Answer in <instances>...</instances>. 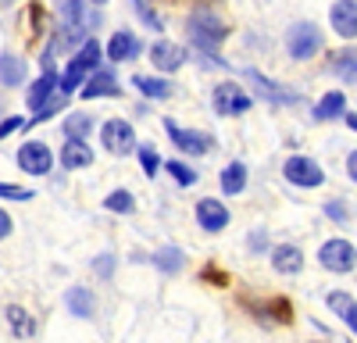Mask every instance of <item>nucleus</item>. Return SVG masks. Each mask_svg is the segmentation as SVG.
<instances>
[{
  "label": "nucleus",
  "mask_w": 357,
  "mask_h": 343,
  "mask_svg": "<svg viewBox=\"0 0 357 343\" xmlns=\"http://www.w3.org/2000/svg\"><path fill=\"white\" fill-rule=\"evenodd\" d=\"M272 265H275V272L293 275V272H301V265H304V254L296 250V247H275V254H272Z\"/></svg>",
  "instance_id": "obj_18"
},
{
  "label": "nucleus",
  "mask_w": 357,
  "mask_h": 343,
  "mask_svg": "<svg viewBox=\"0 0 357 343\" xmlns=\"http://www.w3.org/2000/svg\"><path fill=\"white\" fill-rule=\"evenodd\" d=\"M61 161L65 168H86V165H93V151L86 147V139H68L61 151Z\"/></svg>",
  "instance_id": "obj_16"
},
{
  "label": "nucleus",
  "mask_w": 357,
  "mask_h": 343,
  "mask_svg": "<svg viewBox=\"0 0 357 343\" xmlns=\"http://www.w3.org/2000/svg\"><path fill=\"white\" fill-rule=\"evenodd\" d=\"M282 176L293 183V186H321L325 176H321V168L311 161V158H289L282 165Z\"/></svg>",
  "instance_id": "obj_6"
},
{
  "label": "nucleus",
  "mask_w": 357,
  "mask_h": 343,
  "mask_svg": "<svg viewBox=\"0 0 357 343\" xmlns=\"http://www.w3.org/2000/svg\"><path fill=\"white\" fill-rule=\"evenodd\" d=\"M165 168L178 179V186H193V183H197V172H193V168H186L183 161H165Z\"/></svg>",
  "instance_id": "obj_26"
},
{
  "label": "nucleus",
  "mask_w": 357,
  "mask_h": 343,
  "mask_svg": "<svg viewBox=\"0 0 357 343\" xmlns=\"http://www.w3.org/2000/svg\"><path fill=\"white\" fill-rule=\"evenodd\" d=\"M97 61H100V43L97 40H86L82 43V50L72 57V65H68V72L57 79V86H61V93H75L79 90V82L97 68Z\"/></svg>",
  "instance_id": "obj_1"
},
{
  "label": "nucleus",
  "mask_w": 357,
  "mask_h": 343,
  "mask_svg": "<svg viewBox=\"0 0 357 343\" xmlns=\"http://www.w3.org/2000/svg\"><path fill=\"white\" fill-rule=\"evenodd\" d=\"M57 90V75H54V68H47L33 86H29V97H25V104L29 107H36V111H43L47 104H50V93Z\"/></svg>",
  "instance_id": "obj_12"
},
{
  "label": "nucleus",
  "mask_w": 357,
  "mask_h": 343,
  "mask_svg": "<svg viewBox=\"0 0 357 343\" xmlns=\"http://www.w3.org/2000/svg\"><path fill=\"white\" fill-rule=\"evenodd\" d=\"M329 18H333V29H336L343 40H354L357 36V0H336Z\"/></svg>",
  "instance_id": "obj_9"
},
{
  "label": "nucleus",
  "mask_w": 357,
  "mask_h": 343,
  "mask_svg": "<svg viewBox=\"0 0 357 343\" xmlns=\"http://www.w3.org/2000/svg\"><path fill=\"white\" fill-rule=\"evenodd\" d=\"M93 268H97V275H111L114 272V257L111 254H100L97 261H93Z\"/></svg>",
  "instance_id": "obj_31"
},
{
  "label": "nucleus",
  "mask_w": 357,
  "mask_h": 343,
  "mask_svg": "<svg viewBox=\"0 0 357 343\" xmlns=\"http://www.w3.org/2000/svg\"><path fill=\"white\" fill-rule=\"evenodd\" d=\"M286 47H289V54L296 57V61H307V57H314L321 50V33L311 22H296L286 33Z\"/></svg>",
  "instance_id": "obj_2"
},
{
  "label": "nucleus",
  "mask_w": 357,
  "mask_h": 343,
  "mask_svg": "<svg viewBox=\"0 0 357 343\" xmlns=\"http://www.w3.org/2000/svg\"><path fill=\"white\" fill-rule=\"evenodd\" d=\"M132 82H136V90H143L146 97H154V100L172 97V82H165V79H154V75H136Z\"/></svg>",
  "instance_id": "obj_22"
},
{
  "label": "nucleus",
  "mask_w": 357,
  "mask_h": 343,
  "mask_svg": "<svg viewBox=\"0 0 357 343\" xmlns=\"http://www.w3.org/2000/svg\"><path fill=\"white\" fill-rule=\"evenodd\" d=\"M104 208H107V211H118V215L132 211V193H126V190H114V193L104 200Z\"/></svg>",
  "instance_id": "obj_25"
},
{
  "label": "nucleus",
  "mask_w": 357,
  "mask_h": 343,
  "mask_svg": "<svg viewBox=\"0 0 357 343\" xmlns=\"http://www.w3.org/2000/svg\"><path fill=\"white\" fill-rule=\"evenodd\" d=\"M11 322H15V329H18V333H29V329H33V326L25 322V314H18V307H11Z\"/></svg>",
  "instance_id": "obj_33"
},
{
  "label": "nucleus",
  "mask_w": 357,
  "mask_h": 343,
  "mask_svg": "<svg viewBox=\"0 0 357 343\" xmlns=\"http://www.w3.org/2000/svg\"><path fill=\"white\" fill-rule=\"evenodd\" d=\"M154 261H158V268H165V272H178V265H183V254H178V250H161L158 257H154Z\"/></svg>",
  "instance_id": "obj_27"
},
{
  "label": "nucleus",
  "mask_w": 357,
  "mask_h": 343,
  "mask_svg": "<svg viewBox=\"0 0 357 343\" xmlns=\"http://www.w3.org/2000/svg\"><path fill=\"white\" fill-rule=\"evenodd\" d=\"M139 50L143 47H139V40L132 33H114L111 43H107V57H111V61H129V57H136Z\"/></svg>",
  "instance_id": "obj_15"
},
{
  "label": "nucleus",
  "mask_w": 357,
  "mask_h": 343,
  "mask_svg": "<svg viewBox=\"0 0 357 343\" xmlns=\"http://www.w3.org/2000/svg\"><path fill=\"white\" fill-rule=\"evenodd\" d=\"M151 57H154V65H158V68L175 72L178 65L186 61V50H183V47H175V43H154V47H151Z\"/></svg>",
  "instance_id": "obj_14"
},
{
  "label": "nucleus",
  "mask_w": 357,
  "mask_h": 343,
  "mask_svg": "<svg viewBox=\"0 0 357 343\" xmlns=\"http://www.w3.org/2000/svg\"><path fill=\"white\" fill-rule=\"evenodd\" d=\"M243 186H247V165H243V161H232V165L222 172V193L236 197V193H243Z\"/></svg>",
  "instance_id": "obj_17"
},
{
  "label": "nucleus",
  "mask_w": 357,
  "mask_h": 343,
  "mask_svg": "<svg viewBox=\"0 0 357 343\" xmlns=\"http://www.w3.org/2000/svg\"><path fill=\"white\" fill-rule=\"evenodd\" d=\"M86 100H93V97H118L122 90H118V79L111 75V72H97L93 79H89L82 90H79Z\"/></svg>",
  "instance_id": "obj_13"
},
{
  "label": "nucleus",
  "mask_w": 357,
  "mask_h": 343,
  "mask_svg": "<svg viewBox=\"0 0 357 343\" xmlns=\"http://www.w3.org/2000/svg\"><path fill=\"white\" fill-rule=\"evenodd\" d=\"M93 4H104V0H93Z\"/></svg>",
  "instance_id": "obj_38"
},
{
  "label": "nucleus",
  "mask_w": 357,
  "mask_h": 343,
  "mask_svg": "<svg viewBox=\"0 0 357 343\" xmlns=\"http://www.w3.org/2000/svg\"><path fill=\"white\" fill-rule=\"evenodd\" d=\"M329 307L340 314V319H347V326L357 333V304L347 294H329Z\"/></svg>",
  "instance_id": "obj_23"
},
{
  "label": "nucleus",
  "mask_w": 357,
  "mask_h": 343,
  "mask_svg": "<svg viewBox=\"0 0 357 343\" xmlns=\"http://www.w3.org/2000/svg\"><path fill=\"white\" fill-rule=\"evenodd\" d=\"M165 132L172 136V143L178 151H186V154H207L211 151V139H207L204 132H190V129H178L172 119H165Z\"/></svg>",
  "instance_id": "obj_7"
},
{
  "label": "nucleus",
  "mask_w": 357,
  "mask_h": 343,
  "mask_svg": "<svg viewBox=\"0 0 357 343\" xmlns=\"http://www.w3.org/2000/svg\"><path fill=\"white\" fill-rule=\"evenodd\" d=\"M347 125H350V129L357 132V114H347Z\"/></svg>",
  "instance_id": "obj_37"
},
{
  "label": "nucleus",
  "mask_w": 357,
  "mask_h": 343,
  "mask_svg": "<svg viewBox=\"0 0 357 343\" xmlns=\"http://www.w3.org/2000/svg\"><path fill=\"white\" fill-rule=\"evenodd\" d=\"M190 33H193V40H197L204 50H211L215 43H222V36H225V25H222L218 18H207V15H200V18H193V22H190Z\"/></svg>",
  "instance_id": "obj_10"
},
{
  "label": "nucleus",
  "mask_w": 357,
  "mask_h": 343,
  "mask_svg": "<svg viewBox=\"0 0 357 343\" xmlns=\"http://www.w3.org/2000/svg\"><path fill=\"white\" fill-rule=\"evenodd\" d=\"M247 107H250V97L236 82H222L215 90V111L218 114H243Z\"/></svg>",
  "instance_id": "obj_8"
},
{
  "label": "nucleus",
  "mask_w": 357,
  "mask_h": 343,
  "mask_svg": "<svg viewBox=\"0 0 357 343\" xmlns=\"http://www.w3.org/2000/svg\"><path fill=\"white\" fill-rule=\"evenodd\" d=\"M318 261L329 268V272H350L357 265V250L347 240H329V243L318 250Z\"/></svg>",
  "instance_id": "obj_4"
},
{
  "label": "nucleus",
  "mask_w": 357,
  "mask_h": 343,
  "mask_svg": "<svg viewBox=\"0 0 357 343\" xmlns=\"http://www.w3.org/2000/svg\"><path fill=\"white\" fill-rule=\"evenodd\" d=\"M139 161H143V172L154 179V176H158V165H161V161H158V151H154V147H139Z\"/></svg>",
  "instance_id": "obj_28"
},
{
  "label": "nucleus",
  "mask_w": 357,
  "mask_h": 343,
  "mask_svg": "<svg viewBox=\"0 0 357 343\" xmlns=\"http://www.w3.org/2000/svg\"><path fill=\"white\" fill-rule=\"evenodd\" d=\"M325 215H329V218H340V222H343V218H347V208H343V204H329V208H325Z\"/></svg>",
  "instance_id": "obj_35"
},
{
  "label": "nucleus",
  "mask_w": 357,
  "mask_h": 343,
  "mask_svg": "<svg viewBox=\"0 0 357 343\" xmlns=\"http://www.w3.org/2000/svg\"><path fill=\"white\" fill-rule=\"evenodd\" d=\"M197 222L207 229V233H222V229L229 225V211L222 208V200H200L197 204Z\"/></svg>",
  "instance_id": "obj_11"
},
{
  "label": "nucleus",
  "mask_w": 357,
  "mask_h": 343,
  "mask_svg": "<svg viewBox=\"0 0 357 343\" xmlns=\"http://www.w3.org/2000/svg\"><path fill=\"white\" fill-rule=\"evenodd\" d=\"M0 197H8V200H29V197H33V190H22V186H11V183H0Z\"/></svg>",
  "instance_id": "obj_30"
},
{
  "label": "nucleus",
  "mask_w": 357,
  "mask_h": 343,
  "mask_svg": "<svg viewBox=\"0 0 357 343\" xmlns=\"http://www.w3.org/2000/svg\"><path fill=\"white\" fill-rule=\"evenodd\" d=\"M61 11H65L68 25H82V0H61Z\"/></svg>",
  "instance_id": "obj_29"
},
{
  "label": "nucleus",
  "mask_w": 357,
  "mask_h": 343,
  "mask_svg": "<svg viewBox=\"0 0 357 343\" xmlns=\"http://www.w3.org/2000/svg\"><path fill=\"white\" fill-rule=\"evenodd\" d=\"M25 79V61L15 54H0V82L4 86H18Z\"/></svg>",
  "instance_id": "obj_21"
},
{
  "label": "nucleus",
  "mask_w": 357,
  "mask_h": 343,
  "mask_svg": "<svg viewBox=\"0 0 357 343\" xmlns=\"http://www.w3.org/2000/svg\"><path fill=\"white\" fill-rule=\"evenodd\" d=\"M347 172H350V179L357 183V151H354V154L347 158Z\"/></svg>",
  "instance_id": "obj_36"
},
{
  "label": "nucleus",
  "mask_w": 357,
  "mask_h": 343,
  "mask_svg": "<svg viewBox=\"0 0 357 343\" xmlns=\"http://www.w3.org/2000/svg\"><path fill=\"white\" fill-rule=\"evenodd\" d=\"M18 165L29 172V176H47L50 165H54V154L47 143L33 139V143H22V151H18Z\"/></svg>",
  "instance_id": "obj_5"
},
{
  "label": "nucleus",
  "mask_w": 357,
  "mask_h": 343,
  "mask_svg": "<svg viewBox=\"0 0 357 343\" xmlns=\"http://www.w3.org/2000/svg\"><path fill=\"white\" fill-rule=\"evenodd\" d=\"M65 304H68L72 314H79V319H89V314H93V294H89L86 286H72Z\"/></svg>",
  "instance_id": "obj_19"
},
{
  "label": "nucleus",
  "mask_w": 357,
  "mask_h": 343,
  "mask_svg": "<svg viewBox=\"0 0 357 343\" xmlns=\"http://www.w3.org/2000/svg\"><path fill=\"white\" fill-rule=\"evenodd\" d=\"M89 114H72V119L65 122V136L68 139H86V132H89Z\"/></svg>",
  "instance_id": "obj_24"
},
{
  "label": "nucleus",
  "mask_w": 357,
  "mask_h": 343,
  "mask_svg": "<svg viewBox=\"0 0 357 343\" xmlns=\"http://www.w3.org/2000/svg\"><path fill=\"white\" fill-rule=\"evenodd\" d=\"M100 139H104V151H107V154H129V151L136 147V132H132V125L122 122V119L104 122Z\"/></svg>",
  "instance_id": "obj_3"
},
{
  "label": "nucleus",
  "mask_w": 357,
  "mask_h": 343,
  "mask_svg": "<svg viewBox=\"0 0 357 343\" xmlns=\"http://www.w3.org/2000/svg\"><path fill=\"white\" fill-rule=\"evenodd\" d=\"M343 107H347V97H343L340 90H333V93H325V97L318 100L314 119H318V122H329V119H336V114H343Z\"/></svg>",
  "instance_id": "obj_20"
},
{
  "label": "nucleus",
  "mask_w": 357,
  "mask_h": 343,
  "mask_svg": "<svg viewBox=\"0 0 357 343\" xmlns=\"http://www.w3.org/2000/svg\"><path fill=\"white\" fill-rule=\"evenodd\" d=\"M15 129H25V119H8V122H0V139L11 136Z\"/></svg>",
  "instance_id": "obj_32"
},
{
  "label": "nucleus",
  "mask_w": 357,
  "mask_h": 343,
  "mask_svg": "<svg viewBox=\"0 0 357 343\" xmlns=\"http://www.w3.org/2000/svg\"><path fill=\"white\" fill-rule=\"evenodd\" d=\"M11 236V215L8 211H0V240Z\"/></svg>",
  "instance_id": "obj_34"
}]
</instances>
